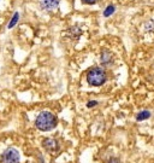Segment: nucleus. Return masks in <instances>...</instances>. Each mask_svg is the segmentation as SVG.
I'll list each match as a JSON object with an SVG mask.
<instances>
[{"mask_svg":"<svg viewBox=\"0 0 154 163\" xmlns=\"http://www.w3.org/2000/svg\"><path fill=\"white\" fill-rule=\"evenodd\" d=\"M106 81V74L101 68H93L87 74V82L91 86H101Z\"/></svg>","mask_w":154,"mask_h":163,"instance_id":"obj_2","label":"nucleus"},{"mask_svg":"<svg viewBox=\"0 0 154 163\" xmlns=\"http://www.w3.org/2000/svg\"><path fill=\"white\" fill-rule=\"evenodd\" d=\"M82 1L84 3V4H87V5H94L98 0H82Z\"/></svg>","mask_w":154,"mask_h":163,"instance_id":"obj_10","label":"nucleus"},{"mask_svg":"<svg viewBox=\"0 0 154 163\" xmlns=\"http://www.w3.org/2000/svg\"><path fill=\"white\" fill-rule=\"evenodd\" d=\"M3 163H19V154L16 149H7L1 156Z\"/></svg>","mask_w":154,"mask_h":163,"instance_id":"obj_3","label":"nucleus"},{"mask_svg":"<svg viewBox=\"0 0 154 163\" xmlns=\"http://www.w3.org/2000/svg\"><path fill=\"white\" fill-rule=\"evenodd\" d=\"M149 117H150V112L148 110H145V111L138 112V115L136 116V120L137 121H142V120H147Z\"/></svg>","mask_w":154,"mask_h":163,"instance_id":"obj_8","label":"nucleus"},{"mask_svg":"<svg viewBox=\"0 0 154 163\" xmlns=\"http://www.w3.org/2000/svg\"><path fill=\"white\" fill-rule=\"evenodd\" d=\"M112 60V55L108 51H104L101 53V63L102 64H108Z\"/></svg>","mask_w":154,"mask_h":163,"instance_id":"obj_6","label":"nucleus"},{"mask_svg":"<svg viewBox=\"0 0 154 163\" xmlns=\"http://www.w3.org/2000/svg\"><path fill=\"white\" fill-rule=\"evenodd\" d=\"M43 147L47 149L48 151H57L58 150V141L54 139H51V138H47V139L43 140Z\"/></svg>","mask_w":154,"mask_h":163,"instance_id":"obj_5","label":"nucleus"},{"mask_svg":"<svg viewBox=\"0 0 154 163\" xmlns=\"http://www.w3.org/2000/svg\"><path fill=\"white\" fill-rule=\"evenodd\" d=\"M114 11H116V7H114L113 5H108V6L105 9V11H104V16H105V17H110Z\"/></svg>","mask_w":154,"mask_h":163,"instance_id":"obj_9","label":"nucleus"},{"mask_svg":"<svg viewBox=\"0 0 154 163\" xmlns=\"http://www.w3.org/2000/svg\"><path fill=\"white\" fill-rule=\"evenodd\" d=\"M57 123H58L57 117L52 114V112H48V111H42L35 121L37 129H40L42 132H47V131L53 129L57 126Z\"/></svg>","mask_w":154,"mask_h":163,"instance_id":"obj_1","label":"nucleus"},{"mask_svg":"<svg viewBox=\"0 0 154 163\" xmlns=\"http://www.w3.org/2000/svg\"><path fill=\"white\" fill-rule=\"evenodd\" d=\"M96 104H98V102H94V100H92V102H89V103L87 104V106H88V108H93V106L96 105Z\"/></svg>","mask_w":154,"mask_h":163,"instance_id":"obj_11","label":"nucleus"},{"mask_svg":"<svg viewBox=\"0 0 154 163\" xmlns=\"http://www.w3.org/2000/svg\"><path fill=\"white\" fill-rule=\"evenodd\" d=\"M60 0H41V6L43 10H53L59 6Z\"/></svg>","mask_w":154,"mask_h":163,"instance_id":"obj_4","label":"nucleus"},{"mask_svg":"<svg viewBox=\"0 0 154 163\" xmlns=\"http://www.w3.org/2000/svg\"><path fill=\"white\" fill-rule=\"evenodd\" d=\"M18 19H19V14H18V12H15V15L12 16V18H11L10 23L7 24V28H9V29L14 28V27L16 26V24L18 23Z\"/></svg>","mask_w":154,"mask_h":163,"instance_id":"obj_7","label":"nucleus"}]
</instances>
